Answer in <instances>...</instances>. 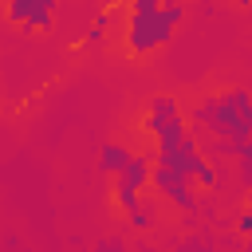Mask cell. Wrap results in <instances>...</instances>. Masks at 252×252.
Wrapping results in <instances>:
<instances>
[{
    "instance_id": "cell-1",
    "label": "cell",
    "mask_w": 252,
    "mask_h": 252,
    "mask_svg": "<svg viewBox=\"0 0 252 252\" xmlns=\"http://www.w3.org/2000/svg\"><path fill=\"white\" fill-rule=\"evenodd\" d=\"M189 16L185 0H126V20H122V51L130 59H150L173 43Z\"/></svg>"
},
{
    "instance_id": "cell-2",
    "label": "cell",
    "mask_w": 252,
    "mask_h": 252,
    "mask_svg": "<svg viewBox=\"0 0 252 252\" xmlns=\"http://www.w3.org/2000/svg\"><path fill=\"white\" fill-rule=\"evenodd\" d=\"M193 134H213L220 150H240L252 154V94L240 87L228 91H209L193 114H189Z\"/></svg>"
},
{
    "instance_id": "cell-3",
    "label": "cell",
    "mask_w": 252,
    "mask_h": 252,
    "mask_svg": "<svg viewBox=\"0 0 252 252\" xmlns=\"http://www.w3.org/2000/svg\"><path fill=\"white\" fill-rule=\"evenodd\" d=\"M185 130H189V118H185V110H181V102H177L173 94H154V98L146 102L142 134L150 138V146H154V142H165V138H177V134H185Z\"/></svg>"
},
{
    "instance_id": "cell-4",
    "label": "cell",
    "mask_w": 252,
    "mask_h": 252,
    "mask_svg": "<svg viewBox=\"0 0 252 252\" xmlns=\"http://www.w3.org/2000/svg\"><path fill=\"white\" fill-rule=\"evenodd\" d=\"M150 165H154V158L134 154V161L110 177V197H114V209L118 213L134 217L142 209V189H150Z\"/></svg>"
},
{
    "instance_id": "cell-5",
    "label": "cell",
    "mask_w": 252,
    "mask_h": 252,
    "mask_svg": "<svg viewBox=\"0 0 252 252\" xmlns=\"http://www.w3.org/2000/svg\"><path fill=\"white\" fill-rule=\"evenodd\" d=\"M150 189H154L165 205H173L177 213H197V181H193L189 173L154 161V165H150Z\"/></svg>"
},
{
    "instance_id": "cell-6",
    "label": "cell",
    "mask_w": 252,
    "mask_h": 252,
    "mask_svg": "<svg viewBox=\"0 0 252 252\" xmlns=\"http://www.w3.org/2000/svg\"><path fill=\"white\" fill-rule=\"evenodd\" d=\"M55 12H59V0H4V20L24 28L28 35H43L51 32L55 24Z\"/></svg>"
},
{
    "instance_id": "cell-7",
    "label": "cell",
    "mask_w": 252,
    "mask_h": 252,
    "mask_svg": "<svg viewBox=\"0 0 252 252\" xmlns=\"http://www.w3.org/2000/svg\"><path fill=\"white\" fill-rule=\"evenodd\" d=\"M134 154L138 150H130L126 142H102V150H98V173L102 177H114L118 169H126L134 161Z\"/></svg>"
},
{
    "instance_id": "cell-8",
    "label": "cell",
    "mask_w": 252,
    "mask_h": 252,
    "mask_svg": "<svg viewBox=\"0 0 252 252\" xmlns=\"http://www.w3.org/2000/svg\"><path fill=\"white\" fill-rule=\"evenodd\" d=\"M106 28H110V12H102V16H98V20L91 24V32H87V39H91V43H98V39L106 35Z\"/></svg>"
},
{
    "instance_id": "cell-9",
    "label": "cell",
    "mask_w": 252,
    "mask_h": 252,
    "mask_svg": "<svg viewBox=\"0 0 252 252\" xmlns=\"http://www.w3.org/2000/svg\"><path fill=\"white\" fill-rule=\"evenodd\" d=\"M236 228H240V232H252V213H248V209L240 213V220H236Z\"/></svg>"
},
{
    "instance_id": "cell-10",
    "label": "cell",
    "mask_w": 252,
    "mask_h": 252,
    "mask_svg": "<svg viewBox=\"0 0 252 252\" xmlns=\"http://www.w3.org/2000/svg\"><path fill=\"white\" fill-rule=\"evenodd\" d=\"M232 4H236V8H252V0H232Z\"/></svg>"
},
{
    "instance_id": "cell-11",
    "label": "cell",
    "mask_w": 252,
    "mask_h": 252,
    "mask_svg": "<svg viewBox=\"0 0 252 252\" xmlns=\"http://www.w3.org/2000/svg\"><path fill=\"white\" fill-rule=\"evenodd\" d=\"M244 209H248V213H252V189H248V201H244Z\"/></svg>"
},
{
    "instance_id": "cell-12",
    "label": "cell",
    "mask_w": 252,
    "mask_h": 252,
    "mask_svg": "<svg viewBox=\"0 0 252 252\" xmlns=\"http://www.w3.org/2000/svg\"><path fill=\"white\" fill-rule=\"evenodd\" d=\"M185 4H193V0H185Z\"/></svg>"
},
{
    "instance_id": "cell-13",
    "label": "cell",
    "mask_w": 252,
    "mask_h": 252,
    "mask_svg": "<svg viewBox=\"0 0 252 252\" xmlns=\"http://www.w3.org/2000/svg\"><path fill=\"white\" fill-rule=\"evenodd\" d=\"M0 8H4V0H0Z\"/></svg>"
}]
</instances>
